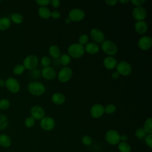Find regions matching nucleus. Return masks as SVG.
Instances as JSON below:
<instances>
[{"label": "nucleus", "instance_id": "45", "mask_svg": "<svg viewBox=\"0 0 152 152\" xmlns=\"http://www.w3.org/2000/svg\"><path fill=\"white\" fill-rule=\"evenodd\" d=\"M128 139V136L126 135L123 134V135H120V141L127 142Z\"/></svg>", "mask_w": 152, "mask_h": 152}, {"label": "nucleus", "instance_id": "1", "mask_svg": "<svg viewBox=\"0 0 152 152\" xmlns=\"http://www.w3.org/2000/svg\"><path fill=\"white\" fill-rule=\"evenodd\" d=\"M28 92L35 96H42L45 91L46 88L44 84L38 81H31L28 84Z\"/></svg>", "mask_w": 152, "mask_h": 152}, {"label": "nucleus", "instance_id": "8", "mask_svg": "<svg viewBox=\"0 0 152 152\" xmlns=\"http://www.w3.org/2000/svg\"><path fill=\"white\" fill-rule=\"evenodd\" d=\"M72 76V69L68 66H64L58 72V78L61 83H66L71 78Z\"/></svg>", "mask_w": 152, "mask_h": 152}, {"label": "nucleus", "instance_id": "35", "mask_svg": "<svg viewBox=\"0 0 152 152\" xmlns=\"http://www.w3.org/2000/svg\"><path fill=\"white\" fill-rule=\"evenodd\" d=\"M10 102L7 99H2L0 100V109L2 110H6L9 108Z\"/></svg>", "mask_w": 152, "mask_h": 152}, {"label": "nucleus", "instance_id": "46", "mask_svg": "<svg viewBox=\"0 0 152 152\" xmlns=\"http://www.w3.org/2000/svg\"><path fill=\"white\" fill-rule=\"evenodd\" d=\"M120 75L119 74V73L116 71H115V72H113L112 75H111V77L113 79V80H116L118 79Z\"/></svg>", "mask_w": 152, "mask_h": 152}, {"label": "nucleus", "instance_id": "31", "mask_svg": "<svg viewBox=\"0 0 152 152\" xmlns=\"http://www.w3.org/2000/svg\"><path fill=\"white\" fill-rule=\"evenodd\" d=\"M104 110L107 114H112L116 110V107L113 104H109L104 107Z\"/></svg>", "mask_w": 152, "mask_h": 152}, {"label": "nucleus", "instance_id": "33", "mask_svg": "<svg viewBox=\"0 0 152 152\" xmlns=\"http://www.w3.org/2000/svg\"><path fill=\"white\" fill-rule=\"evenodd\" d=\"M81 142L84 145L90 146L93 143V139L90 136L86 135L82 137Z\"/></svg>", "mask_w": 152, "mask_h": 152}, {"label": "nucleus", "instance_id": "26", "mask_svg": "<svg viewBox=\"0 0 152 152\" xmlns=\"http://www.w3.org/2000/svg\"><path fill=\"white\" fill-rule=\"evenodd\" d=\"M147 134H152V118H148L144 122V126L142 128Z\"/></svg>", "mask_w": 152, "mask_h": 152}, {"label": "nucleus", "instance_id": "13", "mask_svg": "<svg viewBox=\"0 0 152 152\" xmlns=\"http://www.w3.org/2000/svg\"><path fill=\"white\" fill-rule=\"evenodd\" d=\"M138 46L140 49L147 50L152 46V39L148 36H144L139 39Z\"/></svg>", "mask_w": 152, "mask_h": 152}, {"label": "nucleus", "instance_id": "49", "mask_svg": "<svg viewBox=\"0 0 152 152\" xmlns=\"http://www.w3.org/2000/svg\"><path fill=\"white\" fill-rule=\"evenodd\" d=\"M71 20H69V18L68 17V18H66L65 19V23H66V24H69L70 23H71Z\"/></svg>", "mask_w": 152, "mask_h": 152}, {"label": "nucleus", "instance_id": "9", "mask_svg": "<svg viewBox=\"0 0 152 152\" xmlns=\"http://www.w3.org/2000/svg\"><path fill=\"white\" fill-rule=\"evenodd\" d=\"M7 88L11 93H16L20 90V85L17 80L14 78L10 77L5 80V86Z\"/></svg>", "mask_w": 152, "mask_h": 152}, {"label": "nucleus", "instance_id": "32", "mask_svg": "<svg viewBox=\"0 0 152 152\" xmlns=\"http://www.w3.org/2000/svg\"><path fill=\"white\" fill-rule=\"evenodd\" d=\"M135 135L138 139H142L147 135V133L142 128H139L136 129Z\"/></svg>", "mask_w": 152, "mask_h": 152}, {"label": "nucleus", "instance_id": "38", "mask_svg": "<svg viewBox=\"0 0 152 152\" xmlns=\"http://www.w3.org/2000/svg\"><path fill=\"white\" fill-rule=\"evenodd\" d=\"M145 142L150 148H152V134H147L145 137Z\"/></svg>", "mask_w": 152, "mask_h": 152}, {"label": "nucleus", "instance_id": "15", "mask_svg": "<svg viewBox=\"0 0 152 152\" xmlns=\"http://www.w3.org/2000/svg\"><path fill=\"white\" fill-rule=\"evenodd\" d=\"M104 113V106L100 103L93 104L90 109V115L94 118H100L103 115Z\"/></svg>", "mask_w": 152, "mask_h": 152}, {"label": "nucleus", "instance_id": "44", "mask_svg": "<svg viewBox=\"0 0 152 152\" xmlns=\"http://www.w3.org/2000/svg\"><path fill=\"white\" fill-rule=\"evenodd\" d=\"M118 1L117 0H106L105 2L107 5L109 6H114L115 5Z\"/></svg>", "mask_w": 152, "mask_h": 152}, {"label": "nucleus", "instance_id": "40", "mask_svg": "<svg viewBox=\"0 0 152 152\" xmlns=\"http://www.w3.org/2000/svg\"><path fill=\"white\" fill-rule=\"evenodd\" d=\"M130 2H131L132 4L135 5L136 7L142 6V5H143L145 2V0H131Z\"/></svg>", "mask_w": 152, "mask_h": 152}, {"label": "nucleus", "instance_id": "4", "mask_svg": "<svg viewBox=\"0 0 152 152\" xmlns=\"http://www.w3.org/2000/svg\"><path fill=\"white\" fill-rule=\"evenodd\" d=\"M120 134L115 129H109L107 131L104 135L106 141L111 145H118L120 142Z\"/></svg>", "mask_w": 152, "mask_h": 152}, {"label": "nucleus", "instance_id": "2", "mask_svg": "<svg viewBox=\"0 0 152 152\" xmlns=\"http://www.w3.org/2000/svg\"><path fill=\"white\" fill-rule=\"evenodd\" d=\"M68 53L71 58H80L85 53L84 47L79 43H72L68 48Z\"/></svg>", "mask_w": 152, "mask_h": 152}, {"label": "nucleus", "instance_id": "28", "mask_svg": "<svg viewBox=\"0 0 152 152\" xmlns=\"http://www.w3.org/2000/svg\"><path fill=\"white\" fill-rule=\"evenodd\" d=\"M8 125V119L7 117L0 113V131L5 129Z\"/></svg>", "mask_w": 152, "mask_h": 152}, {"label": "nucleus", "instance_id": "27", "mask_svg": "<svg viewBox=\"0 0 152 152\" xmlns=\"http://www.w3.org/2000/svg\"><path fill=\"white\" fill-rule=\"evenodd\" d=\"M59 58H60L61 64L65 66H67L71 62V58L68 54H66V53L62 54L61 56H60Z\"/></svg>", "mask_w": 152, "mask_h": 152}, {"label": "nucleus", "instance_id": "48", "mask_svg": "<svg viewBox=\"0 0 152 152\" xmlns=\"http://www.w3.org/2000/svg\"><path fill=\"white\" fill-rule=\"evenodd\" d=\"M129 2V0H120V1H119V2H120L121 4H124V5L128 4Z\"/></svg>", "mask_w": 152, "mask_h": 152}, {"label": "nucleus", "instance_id": "17", "mask_svg": "<svg viewBox=\"0 0 152 152\" xmlns=\"http://www.w3.org/2000/svg\"><path fill=\"white\" fill-rule=\"evenodd\" d=\"M136 32L141 35L144 34L148 30V24L144 21H138L135 23L134 26Z\"/></svg>", "mask_w": 152, "mask_h": 152}, {"label": "nucleus", "instance_id": "29", "mask_svg": "<svg viewBox=\"0 0 152 152\" xmlns=\"http://www.w3.org/2000/svg\"><path fill=\"white\" fill-rule=\"evenodd\" d=\"M11 18L12 22L17 24H21L23 21V17L22 15L21 14L17 13V12L12 14L11 15Z\"/></svg>", "mask_w": 152, "mask_h": 152}, {"label": "nucleus", "instance_id": "41", "mask_svg": "<svg viewBox=\"0 0 152 152\" xmlns=\"http://www.w3.org/2000/svg\"><path fill=\"white\" fill-rule=\"evenodd\" d=\"M61 17V13L56 10H54L52 12H51L50 14V17H52L53 19H58Z\"/></svg>", "mask_w": 152, "mask_h": 152}, {"label": "nucleus", "instance_id": "10", "mask_svg": "<svg viewBox=\"0 0 152 152\" xmlns=\"http://www.w3.org/2000/svg\"><path fill=\"white\" fill-rule=\"evenodd\" d=\"M40 125L43 130L49 131L55 128V121L54 119L50 116H45L40 120Z\"/></svg>", "mask_w": 152, "mask_h": 152}, {"label": "nucleus", "instance_id": "22", "mask_svg": "<svg viewBox=\"0 0 152 152\" xmlns=\"http://www.w3.org/2000/svg\"><path fill=\"white\" fill-rule=\"evenodd\" d=\"M51 12L47 7H41L38 9V14L43 19H48L50 17Z\"/></svg>", "mask_w": 152, "mask_h": 152}, {"label": "nucleus", "instance_id": "18", "mask_svg": "<svg viewBox=\"0 0 152 152\" xmlns=\"http://www.w3.org/2000/svg\"><path fill=\"white\" fill-rule=\"evenodd\" d=\"M84 47L85 52L90 55H95L100 50L99 45L94 42H88Z\"/></svg>", "mask_w": 152, "mask_h": 152}, {"label": "nucleus", "instance_id": "30", "mask_svg": "<svg viewBox=\"0 0 152 152\" xmlns=\"http://www.w3.org/2000/svg\"><path fill=\"white\" fill-rule=\"evenodd\" d=\"M25 70V68L23 65V64H18L16 65L13 68V72L15 75H21L22 74Z\"/></svg>", "mask_w": 152, "mask_h": 152}, {"label": "nucleus", "instance_id": "19", "mask_svg": "<svg viewBox=\"0 0 152 152\" xmlns=\"http://www.w3.org/2000/svg\"><path fill=\"white\" fill-rule=\"evenodd\" d=\"M103 64L106 69H113L116 68L118 62L117 60L113 56H109L104 59Z\"/></svg>", "mask_w": 152, "mask_h": 152}, {"label": "nucleus", "instance_id": "3", "mask_svg": "<svg viewBox=\"0 0 152 152\" xmlns=\"http://www.w3.org/2000/svg\"><path fill=\"white\" fill-rule=\"evenodd\" d=\"M101 48L102 50L109 56H113L118 52V46L112 40H106L102 43Z\"/></svg>", "mask_w": 152, "mask_h": 152}, {"label": "nucleus", "instance_id": "21", "mask_svg": "<svg viewBox=\"0 0 152 152\" xmlns=\"http://www.w3.org/2000/svg\"><path fill=\"white\" fill-rule=\"evenodd\" d=\"M11 145V138L7 134H0V145L4 148H8Z\"/></svg>", "mask_w": 152, "mask_h": 152}, {"label": "nucleus", "instance_id": "34", "mask_svg": "<svg viewBox=\"0 0 152 152\" xmlns=\"http://www.w3.org/2000/svg\"><path fill=\"white\" fill-rule=\"evenodd\" d=\"M88 36L86 34H83L80 36L78 38V43L80 45L82 46H85L87 43H88Z\"/></svg>", "mask_w": 152, "mask_h": 152}, {"label": "nucleus", "instance_id": "37", "mask_svg": "<svg viewBox=\"0 0 152 152\" xmlns=\"http://www.w3.org/2000/svg\"><path fill=\"white\" fill-rule=\"evenodd\" d=\"M50 59L49 58V57H48V56H44L41 58L40 60V62L42 66L45 67H48L49 66L50 64Z\"/></svg>", "mask_w": 152, "mask_h": 152}, {"label": "nucleus", "instance_id": "39", "mask_svg": "<svg viewBox=\"0 0 152 152\" xmlns=\"http://www.w3.org/2000/svg\"><path fill=\"white\" fill-rule=\"evenodd\" d=\"M36 4L41 7H47L50 4V0H37L36 1Z\"/></svg>", "mask_w": 152, "mask_h": 152}, {"label": "nucleus", "instance_id": "47", "mask_svg": "<svg viewBox=\"0 0 152 152\" xmlns=\"http://www.w3.org/2000/svg\"><path fill=\"white\" fill-rule=\"evenodd\" d=\"M5 86V81L4 80H0V87H3Z\"/></svg>", "mask_w": 152, "mask_h": 152}, {"label": "nucleus", "instance_id": "50", "mask_svg": "<svg viewBox=\"0 0 152 152\" xmlns=\"http://www.w3.org/2000/svg\"><path fill=\"white\" fill-rule=\"evenodd\" d=\"M1 2V0H0V2Z\"/></svg>", "mask_w": 152, "mask_h": 152}, {"label": "nucleus", "instance_id": "14", "mask_svg": "<svg viewBox=\"0 0 152 152\" xmlns=\"http://www.w3.org/2000/svg\"><path fill=\"white\" fill-rule=\"evenodd\" d=\"M31 116L33 117L35 120L40 121L42 119L45 115V112L43 108L40 106H34L30 110Z\"/></svg>", "mask_w": 152, "mask_h": 152}, {"label": "nucleus", "instance_id": "25", "mask_svg": "<svg viewBox=\"0 0 152 152\" xmlns=\"http://www.w3.org/2000/svg\"><path fill=\"white\" fill-rule=\"evenodd\" d=\"M119 152H131V147L127 142L120 141L117 145Z\"/></svg>", "mask_w": 152, "mask_h": 152}, {"label": "nucleus", "instance_id": "11", "mask_svg": "<svg viewBox=\"0 0 152 152\" xmlns=\"http://www.w3.org/2000/svg\"><path fill=\"white\" fill-rule=\"evenodd\" d=\"M133 18L138 21H143L147 17V11L142 6L135 7L132 12Z\"/></svg>", "mask_w": 152, "mask_h": 152}, {"label": "nucleus", "instance_id": "12", "mask_svg": "<svg viewBox=\"0 0 152 152\" xmlns=\"http://www.w3.org/2000/svg\"><path fill=\"white\" fill-rule=\"evenodd\" d=\"M90 37L96 43H102L104 41L105 36L104 33L99 29L93 28L90 32Z\"/></svg>", "mask_w": 152, "mask_h": 152}, {"label": "nucleus", "instance_id": "6", "mask_svg": "<svg viewBox=\"0 0 152 152\" xmlns=\"http://www.w3.org/2000/svg\"><path fill=\"white\" fill-rule=\"evenodd\" d=\"M116 68V72H118L119 75L123 76H128L132 72V67L131 65L125 61H122L118 63Z\"/></svg>", "mask_w": 152, "mask_h": 152}, {"label": "nucleus", "instance_id": "23", "mask_svg": "<svg viewBox=\"0 0 152 152\" xmlns=\"http://www.w3.org/2000/svg\"><path fill=\"white\" fill-rule=\"evenodd\" d=\"M50 56L53 58H58L61 56V51L59 47L56 45H51L48 49Z\"/></svg>", "mask_w": 152, "mask_h": 152}, {"label": "nucleus", "instance_id": "20", "mask_svg": "<svg viewBox=\"0 0 152 152\" xmlns=\"http://www.w3.org/2000/svg\"><path fill=\"white\" fill-rule=\"evenodd\" d=\"M51 100L54 104L56 105H61L65 102V97L61 93H55L52 96Z\"/></svg>", "mask_w": 152, "mask_h": 152}, {"label": "nucleus", "instance_id": "7", "mask_svg": "<svg viewBox=\"0 0 152 152\" xmlns=\"http://www.w3.org/2000/svg\"><path fill=\"white\" fill-rule=\"evenodd\" d=\"M84 11L80 8L72 9L68 14V18L71 21L78 22L83 20L85 17Z\"/></svg>", "mask_w": 152, "mask_h": 152}, {"label": "nucleus", "instance_id": "43", "mask_svg": "<svg viewBox=\"0 0 152 152\" xmlns=\"http://www.w3.org/2000/svg\"><path fill=\"white\" fill-rule=\"evenodd\" d=\"M41 74L40 71L39 69H33L31 70V75L33 77V78H38L40 77V75Z\"/></svg>", "mask_w": 152, "mask_h": 152}, {"label": "nucleus", "instance_id": "16", "mask_svg": "<svg viewBox=\"0 0 152 152\" xmlns=\"http://www.w3.org/2000/svg\"><path fill=\"white\" fill-rule=\"evenodd\" d=\"M42 76L47 80H52L56 76V72L55 69L51 66L45 67L40 72Z\"/></svg>", "mask_w": 152, "mask_h": 152}, {"label": "nucleus", "instance_id": "36", "mask_svg": "<svg viewBox=\"0 0 152 152\" xmlns=\"http://www.w3.org/2000/svg\"><path fill=\"white\" fill-rule=\"evenodd\" d=\"M35 124V119L29 116L24 121V124L26 127L27 128H31Z\"/></svg>", "mask_w": 152, "mask_h": 152}, {"label": "nucleus", "instance_id": "42", "mask_svg": "<svg viewBox=\"0 0 152 152\" xmlns=\"http://www.w3.org/2000/svg\"><path fill=\"white\" fill-rule=\"evenodd\" d=\"M50 4L54 8H57L60 6L61 2L59 0H51L50 1Z\"/></svg>", "mask_w": 152, "mask_h": 152}, {"label": "nucleus", "instance_id": "24", "mask_svg": "<svg viewBox=\"0 0 152 152\" xmlns=\"http://www.w3.org/2000/svg\"><path fill=\"white\" fill-rule=\"evenodd\" d=\"M11 26L10 20L5 17L0 18V30L5 31L8 30Z\"/></svg>", "mask_w": 152, "mask_h": 152}, {"label": "nucleus", "instance_id": "5", "mask_svg": "<svg viewBox=\"0 0 152 152\" xmlns=\"http://www.w3.org/2000/svg\"><path fill=\"white\" fill-rule=\"evenodd\" d=\"M39 63V59L37 56L34 55H30L27 56L23 61V65L25 69L33 70L36 69Z\"/></svg>", "mask_w": 152, "mask_h": 152}]
</instances>
